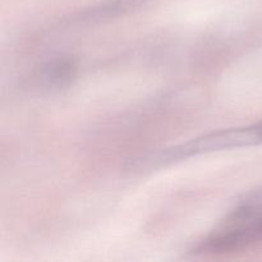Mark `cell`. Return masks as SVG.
<instances>
[{
	"instance_id": "277c9868",
	"label": "cell",
	"mask_w": 262,
	"mask_h": 262,
	"mask_svg": "<svg viewBox=\"0 0 262 262\" xmlns=\"http://www.w3.org/2000/svg\"><path fill=\"white\" fill-rule=\"evenodd\" d=\"M77 76V61L72 56H56L42 66L40 82L45 89L63 90L72 84Z\"/></svg>"
},
{
	"instance_id": "3957f363",
	"label": "cell",
	"mask_w": 262,
	"mask_h": 262,
	"mask_svg": "<svg viewBox=\"0 0 262 262\" xmlns=\"http://www.w3.org/2000/svg\"><path fill=\"white\" fill-rule=\"evenodd\" d=\"M151 2L152 0H102L79 12L71 22L74 25H96L135 12Z\"/></svg>"
},
{
	"instance_id": "6da1fadb",
	"label": "cell",
	"mask_w": 262,
	"mask_h": 262,
	"mask_svg": "<svg viewBox=\"0 0 262 262\" xmlns=\"http://www.w3.org/2000/svg\"><path fill=\"white\" fill-rule=\"evenodd\" d=\"M262 145V124L216 130L137 159L136 169H156L204 154Z\"/></svg>"
},
{
	"instance_id": "7a4b0ae2",
	"label": "cell",
	"mask_w": 262,
	"mask_h": 262,
	"mask_svg": "<svg viewBox=\"0 0 262 262\" xmlns=\"http://www.w3.org/2000/svg\"><path fill=\"white\" fill-rule=\"evenodd\" d=\"M262 241V191L251 194L230 211L225 222L202 241L197 253H225Z\"/></svg>"
}]
</instances>
